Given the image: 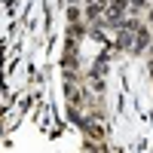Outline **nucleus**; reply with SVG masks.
<instances>
[{"label": "nucleus", "mask_w": 153, "mask_h": 153, "mask_svg": "<svg viewBox=\"0 0 153 153\" xmlns=\"http://www.w3.org/2000/svg\"><path fill=\"white\" fill-rule=\"evenodd\" d=\"M150 43H153V28L144 22L141 28H138V34H135V49H132V55H147Z\"/></svg>", "instance_id": "1"}, {"label": "nucleus", "mask_w": 153, "mask_h": 153, "mask_svg": "<svg viewBox=\"0 0 153 153\" xmlns=\"http://www.w3.org/2000/svg\"><path fill=\"white\" fill-rule=\"evenodd\" d=\"M147 58H153V43H150V49H147Z\"/></svg>", "instance_id": "4"}, {"label": "nucleus", "mask_w": 153, "mask_h": 153, "mask_svg": "<svg viewBox=\"0 0 153 153\" xmlns=\"http://www.w3.org/2000/svg\"><path fill=\"white\" fill-rule=\"evenodd\" d=\"M147 74H150V80H153V58H147Z\"/></svg>", "instance_id": "3"}, {"label": "nucleus", "mask_w": 153, "mask_h": 153, "mask_svg": "<svg viewBox=\"0 0 153 153\" xmlns=\"http://www.w3.org/2000/svg\"><path fill=\"white\" fill-rule=\"evenodd\" d=\"M144 19H147V25H150V28H153V6L147 9V16H144Z\"/></svg>", "instance_id": "2"}]
</instances>
